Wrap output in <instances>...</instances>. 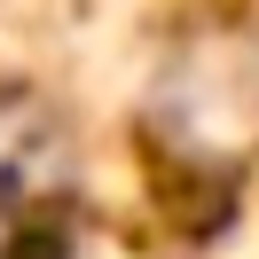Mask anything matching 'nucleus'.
I'll use <instances>...</instances> for the list:
<instances>
[{
    "mask_svg": "<svg viewBox=\"0 0 259 259\" xmlns=\"http://www.w3.org/2000/svg\"><path fill=\"white\" fill-rule=\"evenodd\" d=\"M24 181V118L0 110V212H8V189Z\"/></svg>",
    "mask_w": 259,
    "mask_h": 259,
    "instance_id": "nucleus-1",
    "label": "nucleus"
}]
</instances>
